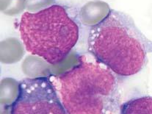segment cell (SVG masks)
Masks as SVG:
<instances>
[{
    "label": "cell",
    "instance_id": "1",
    "mask_svg": "<svg viewBox=\"0 0 152 114\" xmlns=\"http://www.w3.org/2000/svg\"><path fill=\"white\" fill-rule=\"evenodd\" d=\"M88 51L97 63L121 77L140 72L152 52V41L140 31L128 14L115 10L91 27Z\"/></svg>",
    "mask_w": 152,
    "mask_h": 114
},
{
    "label": "cell",
    "instance_id": "2",
    "mask_svg": "<svg viewBox=\"0 0 152 114\" xmlns=\"http://www.w3.org/2000/svg\"><path fill=\"white\" fill-rule=\"evenodd\" d=\"M68 114H120L121 94L117 75L85 56L52 80Z\"/></svg>",
    "mask_w": 152,
    "mask_h": 114
},
{
    "label": "cell",
    "instance_id": "3",
    "mask_svg": "<svg viewBox=\"0 0 152 114\" xmlns=\"http://www.w3.org/2000/svg\"><path fill=\"white\" fill-rule=\"evenodd\" d=\"M79 16L74 9L60 4L24 13L18 29L27 51L49 64L61 63L79 40Z\"/></svg>",
    "mask_w": 152,
    "mask_h": 114
},
{
    "label": "cell",
    "instance_id": "4",
    "mask_svg": "<svg viewBox=\"0 0 152 114\" xmlns=\"http://www.w3.org/2000/svg\"><path fill=\"white\" fill-rule=\"evenodd\" d=\"M9 114H68L52 81L48 76L26 78L18 84V94Z\"/></svg>",
    "mask_w": 152,
    "mask_h": 114
},
{
    "label": "cell",
    "instance_id": "5",
    "mask_svg": "<svg viewBox=\"0 0 152 114\" xmlns=\"http://www.w3.org/2000/svg\"><path fill=\"white\" fill-rule=\"evenodd\" d=\"M109 6L103 1H91L82 8L80 15L81 21L86 25H95L102 21L109 13Z\"/></svg>",
    "mask_w": 152,
    "mask_h": 114
},
{
    "label": "cell",
    "instance_id": "6",
    "mask_svg": "<svg viewBox=\"0 0 152 114\" xmlns=\"http://www.w3.org/2000/svg\"><path fill=\"white\" fill-rule=\"evenodd\" d=\"M120 114H152V96L132 98L121 104Z\"/></svg>",
    "mask_w": 152,
    "mask_h": 114
},
{
    "label": "cell",
    "instance_id": "7",
    "mask_svg": "<svg viewBox=\"0 0 152 114\" xmlns=\"http://www.w3.org/2000/svg\"><path fill=\"white\" fill-rule=\"evenodd\" d=\"M25 0H1V11L7 15L21 13L24 7Z\"/></svg>",
    "mask_w": 152,
    "mask_h": 114
}]
</instances>
